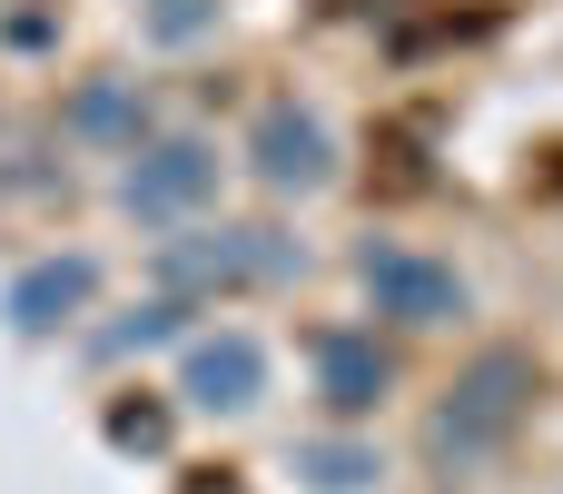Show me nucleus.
I'll use <instances>...</instances> for the list:
<instances>
[{"instance_id":"1","label":"nucleus","mask_w":563,"mask_h":494,"mask_svg":"<svg viewBox=\"0 0 563 494\" xmlns=\"http://www.w3.org/2000/svg\"><path fill=\"white\" fill-rule=\"evenodd\" d=\"M534 406H544V356L515 347V337L475 347V356L445 376V396L426 406V465H435L445 485H475V475L534 426Z\"/></svg>"},{"instance_id":"2","label":"nucleus","mask_w":563,"mask_h":494,"mask_svg":"<svg viewBox=\"0 0 563 494\" xmlns=\"http://www.w3.org/2000/svg\"><path fill=\"white\" fill-rule=\"evenodd\" d=\"M307 277V238L267 228V218H198L178 238H158V287L208 307V297H247V287H287Z\"/></svg>"},{"instance_id":"3","label":"nucleus","mask_w":563,"mask_h":494,"mask_svg":"<svg viewBox=\"0 0 563 494\" xmlns=\"http://www.w3.org/2000/svg\"><path fill=\"white\" fill-rule=\"evenodd\" d=\"M346 277H356V297H366V317L396 327V337H445V327L475 317V277H465L455 257L416 248V238H356Z\"/></svg>"},{"instance_id":"4","label":"nucleus","mask_w":563,"mask_h":494,"mask_svg":"<svg viewBox=\"0 0 563 494\" xmlns=\"http://www.w3.org/2000/svg\"><path fill=\"white\" fill-rule=\"evenodd\" d=\"M218 178H228L218 139H198V129H148V139L119 158V188H109V198H119V218L178 238V228H198V218L218 208Z\"/></svg>"},{"instance_id":"5","label":"nucleus","mask_w":563,"mask_h":494,"mask_svg":"<svg viewBox=\"0 0 563 494\" xmlns=\"http://www.w3.org/2000/svg\"><path fill=\"white\" fill-rule=\"evenodd\" d=\"M238 168H247L267 198H327L346 158H336V129H327L317 99H257V119H247V139H238Z\"/></svg>"},{"instance_id":"6","label":"nucleus","mask_w":563,"mask_h":494,"mask_svg":"<svg viewBox=\"0 0 563 494\" xmlns=\"http://www.w3.org/2000/svg\"><path fill=\"white\" fill-rule=\"evenodd\" d=\"M307 376H317V406L336 426H366L396 396V347L376 327H307Z\"/></svg>"},{"instance_id":"7","label":"nucleus","mask_w":563,"mask_h":494,"mask_svg":"<svg viewBox=\"0 0 563 494\" xmlns=\"http://www.w3.org/2000/svg\"><path fill=\"white\" fill-rule=\"evenodd\" d=\"M178 406H198V416H257L267 406V347L247 327H198L178 347Z\"/></svg>"},{"instance_id":"8","label":"nucleus","mask_w":563,"mask_h":494,"mask_svg":"<svg viewBox=\"0 0 563 494\" xmlns=\"http://www.w3.org/2000/svg\"><path fill=\"white\" fill-rule=\"evenodd\" d=\"M59 149H89V158H129L148 129H158V99H148V79H129V69H89L69 99H59Z\"/></svg>"},{"instance_id":"9","label":"nucleus","mask_w":563,"mask_h":494,"mask_svg":"<svg viewBox=\"0 0 563 494\" xmlns=\"http://www.w3.org/2000/svg\"><path fill=\"white\" fill-rule=\"evenodd\" d=\"M89 307H99V257H89V248H49V257L10 267V287H0L10 337H59V327H79Z\"/></svg>"},{"instance_id":"10","label":"nucleus","mask_w":563,"mask_h":494,"mask_svg":"<svg viewBox=\"0 0 563 494\" xmlns=\"http://www.w3.org/2000/svg\"><path fill=\"white\" fill-rule=\"evenodd\" d=\"M287 455H297V475H307L317 494H376V485H386V455H376V436H356V426H336V436H297Z\"/></svg>"},{"instance_id":"11","label":"nucleus","mask_w":563,"mask_h":494,"mask_svg":"<svg viewBox=\"0 0 563 494\" xmlns=\"http://www.w3.org/2000/svg\"><path fill=\"white\" fill-rule=\"evenodd\" d=\"M188 317H198V307H188V297H168V287H158V297H148V307H129V317H119V327H99V337H89V356H109V366H119V356H148V347H188V337H198V327H188Z\"/></svg>"},{"instance_id":"12","label":"nucleus","mask_w":563,"mask_h":494,"mask_svg":"<svg viewBox=\"0 0 563 494\" xmlns=\"http://www.w3.org/2000/svg\"><path fill=\"white\" fill-rule=\"evenodd\" d=\"M218 20H228V0H139L148 50H198V40H218Z\"/></svg>"},{"instance_id":"13","label":"nucleus","mask_w":563,"mask_h":494,"mask_svg":"<svg viewBox=\"0 0 563 494\" xmlns=\"http://www.w3.org/2000/svg\"><path fill=\"white\" fill-rule=\"evenodd\" d=\"M109 446H119V455H158V446H168V406H158V396L109 406Z\"/></svg>"}]
</instances>
